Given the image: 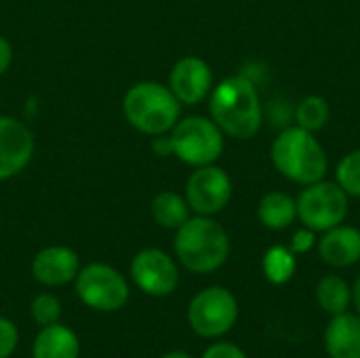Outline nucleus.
Masks as SVG:
<instances>
[{"label":"nucleus","mask_w":360,"mask_h":358,"mask_svg":"<svg viewBox=\"0 0 360 358\" xmlns=\"http://www.w3.org/2000/svg\"><path fill=\"white\" fill-rule=\"evenodd\" d=\"M211 120L234 139H251L262 129V99L255 82L245 76L224 78L211 91Z\"/></svg>","instance_id":"nucleus-1"},{"label":"nucleus","mask_w":360,"mask_h":358,"mask_svg":"<svg viewBox=\"0 0 360 358\" xmlns=\"http://www.w3.org/2000/svg\"><path fill=\"white\" fill-rule=\"evenodd\" d=\"M270 158L274 169L289 181L310 186L325 179L329 158L314 133L302 127H287L272 143Z\"/></svg>","instance_id":"nucleus-2"},{"label":"nucleus","mask_w":360,"mask_h":358,"mask_svg":"<svg viewBox=\"0 0 360 358\" xmlns=\"http://www.w3.org/2000/svg\"><path fill=\"white\" fill-rule=\"evenodd\" d=\"M177 260L196 274L219 270L230 255V238L219 222L209 215H196L184 222L175 234Z\"/></svg>","instance_id":"nucleus-3"},{"label":"nucleus","mask_w":360,"mask_h":358,"mask_svg":"<svg viewBox=\"0 0 360 358\" xmlns=\"http://www.w3.org/2000/svg\"><path fill=\"white\" fill-rule=\"evenodd\" d=\"M122 112L133 129L158 137L177 124L181 118V103L169 87L143 80L129 87L122 99Z\"/></svg>","instance_id":"nucleus-4"},{"label":"nucleus","mask_w":360,"mask_h":358,"mask_svg":"<svg viewBox=\"0 0 360 358\" xmlns=\"http://www.w3.org/2000/svg\"><path fill=\"white\" fill-rule=\"evenodd\" d=\"M167 137L171 156L190 167L215 165V160L224 154V131L205 116L179 118Z\"/></svg>","instance_id":"nucleus-5"},{"label":"nucleus","mask_w":360,"mask_h":358,"mask_svg":"<svg viewBox=\"0 0 360 358\" xmlns=\"http://www.w3.org/2000/svg\"><path fill=\"white\" fill-rule=\"evenodd\" d=\"M295 203H297V219L314 232H327L344 224L350 207L344 188L338 181H325V179L306 186V190H302Z\"/></svg>","instance_id":"nucleus-6"},{"label":"nucleus","mask_w":360,"mask_h":358,"mask_svg":"<svg viewBox=\"0 0 360 358\" xmlns=\"http://www.w3.org/2000/svg\"><path fill=\"white\" fill-rule=\"evenodd\" d=\"M74 281L80 302L93 310L114 312L129 300V285L124 276L108 264H89L78 270Z\"/></svg>","instance_id":"nucleus-7"},{"label":"nucleus","mask_w":360,"mask_h":358,"mask_svg":"<svg viewBox=\"0 0 360 358\" xmlns=\"http://www.w3.org/2000/svg\"><path fill=\"white\" fill-rule=\"evenodd\" d=\"M238 319V302L224 287H209L194 295L188 308V321L200 338L226 335Z\"/></svg>","instance_id":"nucleus-8"},{"label":"nucleus","mask_w":360,"mask_h":358,"mask_svg":"<svg viewBox=\"0 0 360 358\" xmlns=\"http://www.w3.org/2000/svg\"><path fill=\"white\" fill-rule=\"evenodd\" d=\"M232 198V179L230 175L215 165L196 167L186 184V200L190 211L196 215H209L224 211Z\"/></svg>","instance_id":"nucleus-9"},{"label":"nucleus","mask_w":360,"mask_h":358,"mask_svg":"<svg viewBox=\"0 0 360 358\" xmlns=\"http://www.w3.org/2000/svg\"><path fill=\"white\" fill-rule=\"evenodd\" d=\"M133 283L152 298L171 295L179 283V270L162 249H141L131 262Z\"/></svg>","instance_id":"nucleus-10"},{"label":"nucleus","mask_w":360,"mask_h":358,"mask_svg":"<svg viewBox=\"0 0 360 358\" xmlns=\"http://www.w3.org/2000/svg\"><path fill=\"white\" fill-rule=\"evenodd\" d=\"M34 133L13 116H0V181L19 175L34 156Z\"/></svg>","instance_id":"nucleus-11"},{"label":"nucleus","mask_w":360,"mask_h":358,"mask_svg":"<svg viewBox=\"0 0 360 358\" xmlns=\"http://www.w3.org/2000/svg\"><path fill=\"white\" fill-rule=\"evenodd\" d=\"M169 89L181 106H196L211 95L213 72L200 57H181L169 74Z\"/></svg>","instance_id":"nucleus-12"},{"label":"nucleus","mask_w":360,"mask_h":358,"mask_svg":"<svg viewBox=\"0 0 360 358\" xmlns=\"http://www.w3.org/2000/svg\"><path fill=\"white\" fill-rule=\"evenodd\" d=\"M80 270V260L70 247L53 245L36 253L32 262L34 279L44 287H61L76 279Z\"/></svg>","instance_id":"nucleus-13"},{"label":"nucleus","mask_w":360,"mask_h":358,"mask_svg":"<svg viewBox=\"0 0 360 358\" xmlns=\"http://www.w3.org/2000/svg\"><path fill=\"white\" fill-rule=\"evenodd\" d=\"M321 260L331 268H348L360 262V230L354 226H335L319 243Z\"/></svg>","instance_id":"nucleus-14"},{"label":"nucleus","mask_w":360,"mask_h":358,"mask_svg":"<svg viewBox=\"0 0 360 358\" xmlns=\"http://www.w3.org/2000/svg\"><path fill=\"white\" fill-rule=\"evenodd\" d=\"M325 350L329 358H360V317L348 310L335 314L325 329Z\"/></svg>","instance_id":"nucleus-15"},{"label":"nucleus","mask_w":360,"mask_h":358,"mask_svg":"<svg viewBox=\"0 0 360 358\" xmlns=\"http://www.w3.org/2000/svg\"><path fill=\"white\" fill-rule=\"evenodd\" d=\"M80 357V342L70 327L63 325H49L42 327L34 342L32 358H78Z\"/></svg>","instance_id":"nucleus-16"},{"label":"nucleus","mask_w":360,"mask_h":358,"mask_svg":"<svg viewBox=\"0 0 360 358\" xmlns=\"http://www.w3.org/2000/svg\"><path fill=\"white\" fill-rule=\"evenodd\" d=\"M257 217L270 230H285L297 217V203L285 192H270L259 200Z\"/></svg>","instance_id":"nucleus-17"},{"label":"nucleus","mask_w":360,"mask_h":358,"mask_svg":"<svg viewBox=\"0 0 360 358\" xmlns=\"http://www.w3.org/2000/svg\"><path fill=\"white\" fill-rule=\"evenodd\" d=\"M150 215L160 228L177 230L184 222L190 219V205H188L186 196L171 192V190H165L152 198Z\"/></svg>","instance_id":"nucleus-18"},{"label":"nucleus","mask_w":360,"mask_h":358,"mask_svg":"<svg viewBox=\"0 0 360 358\" xmlns=\"http://www.w3.org/2000/svg\"><path fill=\"white\" fill-rule=\"evenodd\" d=\"M316 302L327 314H331V317L342 314L352 304V289L342 276L327 274L316 285Z\"/></svg>","instance_id":"nucleus-19"},{"label":"nucleus","mask_w":360,"mask_h":358,"mask_svg":"<svg viewBox=\"0 0 360 358\" xmlns=\"http://www.w3.org/2000/svg\"><path fill=\"white\" fill-rule=\"evenodd\" d=\"M264 274L272 285H285L291 281V276L295 274V253L289 247L283 245H274L266 251L264 262H262Z\"/></svg>","instance_id":"nucleus-20"},{"label":"nucleus","mask_w":360,"mask_h":358,"mask_svg":"<svg viewBox=\"0 0 360 358\" xmlns=\"http://www.w3.org/2000/svg\"><path fill=\"white\" fill-rule=\"evenodd\" d=\"M329 116H331L329 103L321 95H308L295 108V122H297V127H302V129H306L310 133L321 131L329 122Z\"/></svg>","instance_id":"nucleus-21"},{"label":"nucleus","mask_w":360,"mask_h":358,"mask_svg":"<svg viewBox=\"0 0 360 358\" xmlns=\"http://www.w3.org/2000/svg\"><path fill=\"white\" fill-rule=\"evenodd\" d=\"M335 181L344 188L348 196L360 198V150L346 154L338 169H335Z\"/></svg>","instance_id":"nucleus-22"},{"label":"nucleus","mask_w":360,"mask_h":358,"mask_svg":"<svg viewBox=\"0 0 360 358\" xmlns=\"http://www.w3.org/2000/svg\"><path fill=\"white\" fill-rule=\"evenodd\" d=\"M32 319L40 325V327H49L55 325L61 317V304L55 295L51 293H40L32 300Z\"/></svg>","instance_id":"nucleus-23"},{"label":"nucleus","mask_w":360,"mask_h":358,"mask_svg":"<svg viewBox=\"0 0 360 358\" xmlns=\"http://www.w3.org/2000/svg\"><path fill=\"white\" fill-rule=\"evenodd\" d=\"M17 342H19L17 327L8 319L0 317V358L11 357L17 348Z\"/></svg>","instance_id":"nucleus-24"},{"label":"nucleus","mask_w":360,"mask_h":358,"mask_svg":"<svg viewBox=\"0 0 360 358\" xmlns=\"http://www.w3.org/2000/svg\"><path fill=\"white\" fill-rule=\"evenodd\" d=\"M316 245V234H314V230H310V228H300L293 236H291V251L295 253V255H302V253H308V251H312V247Z\"/></svg>","instance_id":"nucleus-25"},{"label":"nucleus","mask_w":360,"mask_h":358,"mask_svg":"<svg viewBox=\"0 0 360 358\" xmlns=\"http://www.w3.org/2000/svg\"><path fill=\"white\" fill-rule=\"evenodd\" d=\"M202 358H247V354L236 344L221 342V344H213L211 348H207Z\"/></svg>","instance_id":"nucleus-26"},{"label":"nucleus","mask_w":360,"mask_h":358,"mask_svg":"<svg viewBox=\"0 0 360 358\" xmlns=\"http://www.w3.org/2000/svg\"><path fill=\"white\" fill-rule=\"evenodd\" d=\"M11 61H13V46H11V42L0 34V76L11 68Z\"/></svg>","instance_id":"nucleus-27"},{"label":"nucleus","mask_w":360,"mask_h":358,"mask_svg":"<svg viewBox=\"0 0 360 358\" xmlns=\"http://www.w3.org/2000/svg\"><path fill=\"white\" fill-rule=\"evenodd\" d=\"M352 304H354V308H356V314L360 317V276L356 279L354 287H352Z\"/></svg>","instance_id":"nucleus-28"},{"label":"nucleus","mask_w":360,"mask_h":358,"mask_svg":"<svg viewBox=\"0 0 360 358\" xmlns=\"http://www.w3.org/2000/svg\"><path fill=\"white\" fill-rule=\"evenodd\" d=\"M162 358H192L190 354H186V352H169V354H165Z\"/></svg>","instance_id":"nucleus-29"}]
</instances>
